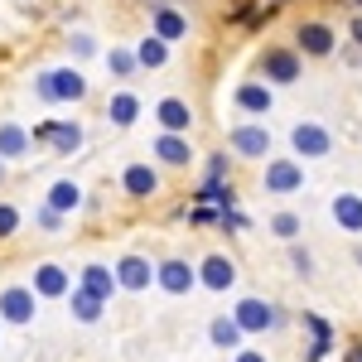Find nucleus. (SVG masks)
I'll return each instance as SVG.
<instances>
[{"label": "nucleus", "mask_w": 362, "mask_h": 362, "mask_svg": "<svg viewBox=\"0 0 362 362\" xmlns=\"http://www.w3.org/2000/svg\"><path fill=\"white\" fill-rule=\"evenodd\" d=\"M83 92H87V83L73 68H58V73H44L39 78V97H49V102H78Z\"/></svg>", "instance_id": "1"}, {"label": "nucleus", "mask_w": 362, "mask_h": 362, "mask_svg": "<svg viewBox=\"0 0 362 362\" xmlns=\"http://www.w3.org/2000/svg\"><path fill=\"white\" fill-rule=\"evenodd\" d=\"M34 140H49L58 155H73L83 145V131L73 121H44V126H34Z\"/></svg>", "instance_id": "2"}, {"label": "nucleus", "mask_w": 362, "mask_h": 362, "mask_svg": "<svg viewBox=\"0 0 362 362\" xmlns=\"http://www.w3.org/2000/svg\"><path fill=\"white\" fill-rule=\"evenodd\" d=\"M0 314H5L10 324H29V319H34V290H25V285L5 290V295H0Z\"/></svg>", "instance_id": "3"}, {"label": "nucleus", "mask_w": 362, "mask_h": 362, "mask_svg": "<svg viewBox=\"0 0 362 362\" xmlns=\"http://www.w3.org/2000/svg\"><path fill=\"white\" fill-rule=\"evenodd\" d=\"M261 68H266L271 83H295L300 78V58L290 54V49H266V63Z\"/></svg>", "instance_id": "4"}, {"label": "nucleus", "mask_w": 362, "mask_h": 362, "mask_svg": "<svg viewBox=\"0 0 362 362\" xmlns=\"http://www.w3.org/2000/svg\"><path fill=\"white\" fill-rule=\"evenodd\" d=\"M232 150H237V155H251V160H261V155L271 150L266 126H237V131H232Z\"/></svg>", "instance_id": "5"}, {"label": "nucleus", "mask_w": 362, "mask_h": 362, "mask_svg": "<svg viewBox=\"0 0 362 362\" xmlns=\"http://www.w3.org/2000/svg\"><path fill=\"white\" fill-rule=\"evenodd\" d=\"M276 324V309L261 305V300H242L237 305V329H247V334H261V329H271Z\"/></svg>", "instance_id": "6"}, {"label": "nucleus", "mask_w": 362, "mask_h": 362, "mask_svg": "<svg viewBox=\"0 0 362 362\" xmlns=\"http://www.w3.org/2000/svg\"><path fill=\"white\" fill-rule=\"evenodd\" d=\"M305 184V174H300V165H290V160H280V165L266 169V189L271 194H290V189H300Z\"/></svg>", "instance_id": "7"}, {"label": "nucleus", "mask_w": 362, "mask_h": 362, "mask_svg": "<svg viewBox=\"0 0 362 362\" xmlns=\"http://www.w3.org/2000/svg\"><path fill=\"white\" fill-rule=\"evenodd\" d=\"M300 49L314 54V58L334 54V29H329V25H300Z\"/></svg>", "instance_id": "8"}, {"label": "nucleus", "mask_w": 362, "mask_h": 362, "mask_svg": "<svg viewBox=\"0 0 362 362\" xmlns=\"http://www.w3.org/2000/svg\"><path fill=\"white\" fill-rule=\"evenodd\" d=\"M203 285H208V290H227V285H232V280H237V266H232V261H227V256H208V261H203Z\"/></svg>", "instance_id": "9"}, {"label": "nucleus", "mask_w": 362, "mask_h": 362, "mask_svg": "<svg viewBox=\"0 0 362 362\" xmlns=\"http://www.w3.org/2000/svg\"><path fill=\"white\" fill-rule=\"evenodd\" d=\"M160 126L179 136V131H189V126H194V112H189L179 97H169V102H160Z\"/></svg>", "instance_id": "10"}, {"label": "nucleus", "mask_w": 362, "mask_h": 362, "mask_svg": "<svg viewBox=\"0 0 362 362\" xmlns=\"http://www.w3.org/2000/svg\"><path fill=\"white\" fill-rule=\"evenodd\" d=\"M116 280H121L126 290H145V285H150V261H140V256H126V261L116 266Z\"/></svg>", "instance_id": "11"}, {"label": "nucleus", "mask_w": 362, "mask_h": 362, "mask_svg": "<svg viewBox=\"0 0 362 362\" xmlns=\"http://www.w3.org/2000/svg\"><path fill=\"white\" fill-rule=\"evenodd\" d=\"M155 189H160V179H155V169H150V165H131V169H126V194H131V198H150Z\"/></svg>", "instance_id": "12"}, {"label": "nucleus", "mask_w": 362, "mask_h": 362, "mask_svg": "<svg viewBox=\"0 0 362 362\" xmlns=\"http://www.w3.org/2000/svg\"><path fill=\"white\" fill-rule=\"evenodd\" d=\"M194 280H198V276L189 271V266H184V261H165V266H160V285H165L169 295H184Z\"/></svg>", "instance_id": "13"}, {"label": "nucleus", "mask_w": 362, "mask_h": 362, "mask_svg": "<svg viewBox=\"0 0 362 362\" xmlns=\"http://www.w3.org/2000/svg\"><path fill=\"white\" fill-rule=\"evenodd\" d=\"M295 150H300V155H329V131H319V126H295Z\"/></svg>", "instance_id": "14"}, {"label": "nucleus", "mask_w": 362, "mask_h": 362, "mask_svg": "<svg viewBox=\"0 0 362 362\" xmlns=\"http://www.w3.org/2000/svg\"><path fill=\"white\" fill-rule=\"evenodd\" d=\"M155 155H160L165 165H189V140H179L174 131H165V136L155 140Z\"/></svg>", "instance_id": "15"}, {"label": "nucleus", "mask_w": 362, "mask_h": 362, "mask_svg": "<svg viewBox=\"0 0 362 362\" xmlns=\"http://www.w3.org/2000/svg\"><path fill=\"white\" fill-rule=\"evenodd\" d=\"M155 34H160V39H184V34H189V20H184V15H179V10H155Z\"/></svg>", "instance_id": "16"}, {"label": "nucleus", "mask_w": 362, "mask_h": 362, "mask_svg": "<svg viewBox=\"0 0 362 362\" xmlns=\"http://www.w3.org/2000/svg\"><path fill=\"white\" fill-rule=\"evenodd\" d=\"M78 203H83V189H78L73 179H63V184L49 189V208H54V213H68V208H78Z\"/></svg>", "instance_id": "17"}, {"label": "nucleus", "mask_w": 362, "mask_h": 362, "mask_svg": "<svg viewBox=\"0 0 362 362\" xmlns=\"http://www.w3.org/2000/svg\"><path fill=\"white\" fill-rule=\"evenodd\" d=\"M63 290H68V276L58 266H39L34 271V295H63Z\"/></svg>", "instance_id": "18"}, {"label": "nucleus", "mask_w": 362, "mask_h": 362, "mask_svg": "<svg viewBox=\"0 0 362 362\" xmlns=\"http://www.w3.org/2000/svg\"><path fill=\"white\" fill-rule=\"evenodd\" d=\"M334 218L343 227H348V232H362V198H353V194H343L334 203Z\"/></svg>", "instance_id": "19"}, {"label": "nucleus", "mask_w": 362, "mask_h": 362, "mask_svg": "<svg viewBox=\"0 0 362 362\" xmlns=\"http://www.w3.org/2000/svg\"><path fill=\"white\" fill-rule=\"evenodd\" d=\"M25 150H29V136L20 126H0V155H5V160H20Z\"/></svg>", "instance_id": "20"}, {"label": "nucleus", "mask_w": 362, "mask_h": 362, "mask_svg": "<svg viewBox=\"0 0 362 362\" xmlns=\"http://www.w3.org/2000/svg\"><path fill=\"white\" fill-rule=\"evenodd\" d=\"M83 290L97 295V300H107V295H112V271H107V266H87L83 271Z\"/></svg>", "instance_id": "21"}, {"label": "nucleus", "mask_w": 362, "mask_h": 362, "mask_svg": "<svg viewBox=\"0 0 362 362\" xmlns=\"http://www.w3.org/2000/svg\"><path fill=\"white\" fill-rule=\"evenodd\" d=\"M237 107H242V112H271V92L256 87V83H247L242 92H237Z\"/></svg>", "instance_id": "22"}, {"label": "nucleus", "mask_w": 362, "mask_h": 362, "mask_svg": "<svg viewBox=\"0 0 362 362\" xmlns=\"http://www.w3.org/2000/svg\"><path fill=\"white\" fill-rule=\"evenodd\" d=\"M136 116H140V102L131 97V92H116V97H112V121H116V126H131Z\"/></svg>", "instance_id": "23"}, {"label": "nucleus", "mask_w": 362, "mask_h": 362, "mask_svg": "<svg viewBox=\"0 0 362 362\" xmlns=\"http://www.w3.org/2000/svg\"><path fill=\"white\" fill-rule=\"evenodd\" d=\"M165 58H169V44H165V39H160V34H155V39H145V44H140L136 63H145V68H160Z\"/></svg>", "instance_id": "24"}, {"label": "nucleus", "mask_w": 362, "mask_h": 362, "mask_svg": "<svg viewBox=\"0 0 362 362\" xmlns=\"http://www.w3.org/2000/svg\"><path fill=\"white\" fill-rule=\"evenodd\" d=\"M73 314H78L83 324H92V319L102 314V300H97V295H87V290H73Z\"/></svg>", "instance_id": "25"}, {"label": "nucleus", "mask_w": 362, "mask_h": 362, "mask_svg": "<svg viewBox=\"0 0 362 362\" xmlns=\"http://www.w3.org/2000/svg\"><path fill=\"white\" fill-rule=\"evenodd\" d=\"M213 343H218V348H237V343H242L237 319H218V324H213Z\"/></svg>", "instance_id": "26"}, {"label": "nucleus", "mask_w": 362, "mask_h": 362, "mask_svg": "<svg viewBox=\"0 0 362 362\" xmlns=\"http://www.w3.org/2000/svg\"><path fill=\"white\" fill-rule=\"evenodd\" d=\"M15 227H20V213H15L10 203H0V237H10Z\"/></svg>", "instance_id": "27"}, {"label": "nucleus", "mask_w": 362, "mask_h": 362, "mask_svg": "<svg viewBox=\"0 0 362 362\" xmlns=\"http://www.w3.org/2000/svg\"><path fill=\"white\" fill-rule=\"evenodd\" d=\"M131 68H136V58H131V54H121V49H112V73H116V78H126Z\"/></svg>", "instance_id": "28"}, {"label": "nucleus", "mask_w": 362, "mask_h": 362, "mask_svg": "<svg viewBox=\"0 0 362 362\" xmlns=\"http://www.w3.org/2000/svg\"><path fill=\"white\" fill-rule=\"evenodd\" d=\"M271 227H276V237H295V232H300V218H290V213H280V218H276Z\"/></svg>", "instance_id": "29"}, {"label": "nucleus", "mask_w": 362, "mask_h": 362, "mask_svg": "<svg viewBox=\"0 0 362 362\" xmlns=\"http://www.w3.org/2000/svg\"><path fill=\"white\" fill-rule=\"evenodd\" d=\"M227 174V155H213V160H208V179H223Z\"/></svg>", "instance_id": "30"}, {"label": "nucleus", "mask_w": 362, "mask_h": 362, "mask_svg": "<svg viewBox=\"0 0 362 362\" xmlns=\"http://www.w3.org/2000/svg\"><path fill=\"white\" fill-rule=\"evenodd\" d=\"M353 39H358V44H362V15H358V20H353Z\"/></svg>", "instance_id": "31"}, {"label": "nucleus", "mask_w": 362, "mask_h": 362, "mask_svg": "<svg viewBox=\"0 0 362 362\" xmlns=\"http://www.w3.org/2000/svg\"><path fill=\"white\" fill-rule=\"evenodd\" d=\"M237 362H266V358H261V353H242Z\"/></svg>", "instance_id": "32"}, {"label": "nucleus", "mask_w": 362, "mask_h": 362, "mask_svg": "<svg viewBox=\"0 0 362 362\" xmlns=\"http://www.w3.org/2000/svg\"><path fill=\"white\" fill-rule=\"evenodd\" d=\"M353 362H362V353H353Z\"/></svg>", "instance_id": "33"}, {"label": "nucleus", "mask_w": 362, "mask_h": 362, "mask_svg": "<svg viewBox=\"0 0 362 362\" xmlns=\"http://www.w3.org/2000/svg\"><path fill=\"white\" fill-rule=\"evenodd\" d=\"M0 179H5V169H0Z\"/></svg>", "instance_id": "34"}]
</instances>
